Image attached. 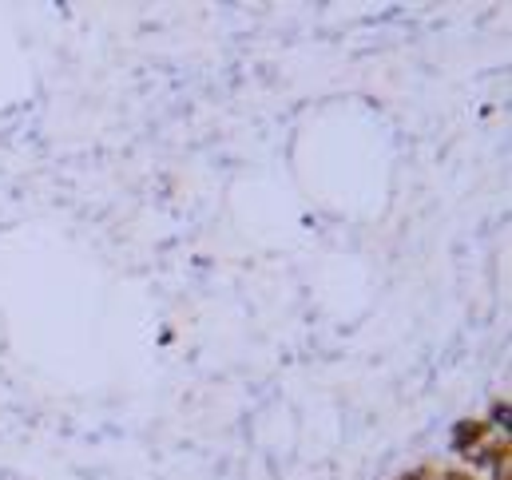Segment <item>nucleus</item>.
I'll return each mask as SVG.
<instances>
[{"label":"nucleus","instance_id":"obj_1","mask_svg":"<svg viewBox=\"0 0 512 480\" xmlns=\"http://www.w3.org/2000/svg\"><path fill=\"white\" fill-rule=\"evenodd\" d=\"M489 437H497V425H489V421H461L457 433H453V445H457V453L473 457Z\"/></svg>","mask_w":512,"mask_h":480},{"label":"nucleus","instance_id":"obj_2","mask_svg":"<svg viewBox=\"0 0 512 480\" xmlns=\"http://www.w3.org/2000/svg\"><path fill=\"white\" fill-rule=\"evenodd\" d=\"M393 480H437V469H433V465H417V469H405L401 477H393Z\"/></svg>","mask_w":512,"mask_h":480},{"label":"nucleus","instance_id":"obj_3","mask_svg":"<svg viewBox=\"0 0 512 480\" xmlns=\"http://www.w3.org/2000/svg\"><path fill=\"white\" fill-rule=\"evenodd\" d=\"M437 480H477V477H469L465 469H437Z\"/></svg>","mask_w":512,"mask_h":480}]
</instances>
